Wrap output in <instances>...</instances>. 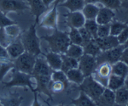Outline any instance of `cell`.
Returning a JSON list of instances; mask_svg holds the SVG:
<instances>
[{"label": "cell", "mask_w": 128, "mask_h": 106, "mask_svg": "<svg viewBox=\"0 0 128 106\" xmlns=\"http://www.w3.org/2000/svg\"><path fill=\"white\" fill-rule=\"evenodd\" d=\"M40 39L45 40L48 42L50 51L61 54H65L69 44L71 43L68 36V32L60 31L57 28L54 29L52 34L41 36Z\"/></svg>", "instance_id": "cell-1"}, {"label": "cell", "mask_w": 128, "mask_h": 106, "mask_svg": "<svg viewBox=\"0 0 128 106\" xmlns=\"http://www.w3.org/2000/svg\"><path fill=\"white\" fill-rule=\"evenodd\" d=\"M36 26V23L31 26L29 29L20 36V38L26 52L31 53L36 56H40L42 54V51L40 48V38L37 35Z\"/></svg>", "instance_id": "cell-2"}, {"label": "cell", "mask_w": 128, "mask_h": 106, "mask_svg": "<svg viewBox=\"0 0 128 106\" xmlns=\"http://www.w3.org/2000/svg\"><path fill=\"white\" fill-rule=\"evenodd\" d=\"M105 86L94 78L93 76L84 77V80L80 85H79L80 90L84 91L95 103H96L99 98L104 91Z\"/></svg>", "instance_id": "cell-3"}, {"label": "cell", "mask_w": 128, "mask_h": 106, "mask_svg": "<svg viewBox=\"0 0 128 106\" xmlns=\"http://www.w3.org/2000/svg\"><path fill=\"white\" fill-rule=\"evenodd\" d=\"M32 79H34V76L32 74L22 72L13 68L12 69V77L10 81L4 82V87H28L32 92H34V85L36 86V81H34Z\"/></svg>", "instance_id": "cell-4"}, {"label": "cell", "mask_w": 128, "mask_h": 106, "mask_svg": "<svg viewBox=\"0 0 128 106\" xmlns=\"http://www.w3.org/2000/svg\"><path fill=\"white\" fill-rule=\"evenodd\" d=\"M37 56L28 52H25L13 60L14 68L22 72L32 74L34 71Z\"/></svg>", "instance_id": "cell-5"}, {"label": "cell", "mask_w": 128, "mask_h": 106, "mask_svg": "<svg viewBox=\"0 0 128 106\" xmlns=\"http://www.w3.org/2000/svg\"><path fill=\"white\" fill-rule=\"evenodd\" d=\"M124 48H125V47H124L123 44H120V45L115 47V48H111V49L102 51L96 57L98 66L100 64H102V63H108L110 65H113L116 63L117 61L120 60Z\"/></svg>", "instance_id": "cell-6"}, {"label": "cell", "mask_w": 128, "mask_h": 106, "mask_svg": "<svg viewBox=\"0 0 128 106\" xmlns=\"http://www.w3.org/2000/svg\"><path fill=\"white\" fill-rule=\"evenodd\" d=\"M98 67L96 57L90 55V54H84L79 59V67L84 76H92L95 73Z\"/></svg>", "instance_id": "cell-7"}, {"label": "cell", "mask_w": 128, "mask_h": 106, "mask_svg": "<svg viewBox=\"0 0 128 106\" xmlns=\"http://www.w3.org/2000/svg\"><path fill=\"white\" fill-rule=\"evenodd\" d=\"M29 9V5L24 0H0V10L4 14Z\"/></svg>", "instance_id": "cell-8"}, {"label": "cell", "mask_w": 128, "mask_h": 106, "mask_svg": "<svg viewBox=\"0 0 128 106\" xmlns=\"http://www.w3.org/2000/svg\"><path fill=\"white\" fill-rule=\"evenodd\" d=\"M36 81V86L34 93H42L50 98L52 97L50 89V83L51 81V76H32Z\"/></svg>", "instance_id": "cell-9"}, {"label": "cell", "mask_w": 128, "mask_h": 106, "mask_svg": "<svg viewBox=\"0 0 128 106\" xmlns=\"http://www.w3.org/2000/svg\"><path fill=\"white\" fill-rule=\"evenodd\" d=\"M57 6L53 5V7L45 14V15L41 20L40 26L42 27L50 28V29H56L57 28Z\"/></svg>", "instance_id": "cell-10"}, {"label": "cell", "mask_w": 128, "mask_h": 106, "mask_svg": "<svg viewBox=\"0 0 128 106\" xmlns=\"http://www.w3.org/2000/svg\"><path fill=\"white\" fill-rule=\"evenodd\" d=\"M53 70L47 63L44 57L37 56L35 66L32 71V76H51Z\"/></svg>", "instance_id": "cell-11"}, {"label": "cell", "mask_w": 128, "mask_h": 106, "mask_svg": "<svg viewBox=\"0 0 128 106\" xmlns=\"http://www.w3.org/2000/svg\"><path fill=\"white\" fill-rule=\"evenodd\" d=\"M32 15L35 17V23L38 24L40 18L49 9L44 5L42 0H26Z\"/></svg>", "instance_id": "cell-12"}, {"label": "cell", "mask_w": 128, "mask_h": 106, "mask_svg": "<svg viewBox=\"0 0 128 106\" xmlns=\"http://www.w3.org/2000/svg\"><path fill=\"white\" fill-rule=\"evenodd\" d=\"M66 20H67L68 26L70 27L74 28H80L84 26L86 23V19L84 18L81 11H74V12H69L66 16Z\"/></svg>", "instance_id": "cell-13"}, {"label": "cell", "mask_w": 128, "mask_h": 106, "mask_svg": "<svg viewBox=\"0 0 128 106\" xmlns=\"http://www.w3.org/2000/svg\"><path fill=\"white\" fill-rule=\"evenodd\" d=\"M6 50L9 54L10 58L12 60H14L15 59L18 58L20 54H22L25 52V48L22 42L20 36L15 39L11 43H10L9 45L6 47Z\"/></svg>", "instance_id": "cell-14"}, {"label": "cell", "mask_w": 128, "mask_h": 106, "mask_svg": "<svg viewBox=\"0 0 128 106\" xmlns=\"http://www.w3.org/2000/svg\"><path fill=\"white\" fill-rule=\"evenodd\" d=\"M95 41L102 51L111 49V48H115L120 44L118 40V37L113 35H108L105 37H98L95 39Z\"/></svg>", "instance_id": "cell-15"}, {"label": "cell", "mask_w": 128, "mask_h": 106, "mask_svg": "<svg viewBox=\"0 0 128 106\" xmlns=\"http://www.w3.org/2000/svg\"><path fill=\"white\" fill-rule=\"evenodd\" d=\"M115 19V13L113 9H110L106 7H101L96 18V21L98 25H106L110 24Z\"/></svg>", "instance_id": "cell-16"}, {"label": "cell", "mask_w": 128, "mask_h": 106, "mask_svg": "<svg viewBox=\"0 0 128 106\" xmlns=\"http://www.w3.org/2000/svg\"><path fill=\"white\" fill-rule=\"evenodd\" d=\"M111 73H112V65L108 63H102V64L98 65L94 74H96V76L98 77V79L96 80L99 82H101V80H104L105 86H107L108 78L111 75Z\"/></svg>", "instance_id": "cell-17"}, {"label": "cell", "mask_w": 128, "mask_h": 106, "mask_svg": "<svg viewBox=\"0 0 128 106\" xmlns=\"http://www.w3.org/2000/svg\"><path fill=\"white\" fill-rule=\"evenodd\" d=\"M44 58L53 71L61 70L62 63L61 54L50 51V52L47 53L46 54H44Z\"/></svg>", "instance_id": "cell-18"}, {"label": "cell", "mask_w": 128, "mask_h": 106, "mask_svg": "<svg viewBox=\"0 0 128 106\" xmlns=\"http://www.w3.org/2000/svg\"><path fill=\"white\" fill-rule=\"evenodd\" d=\"M96 105H115V93L108 87H105L102 95L96 102Z\"/></svg>", "instance_id": "cell-19"}, {"label": "cell", "mask_w": 128, "mask_h": 106, "mask_svg": "<svg viewBox=\"0 0 128 106\" xmlns=\"http://www.w3.org/2000/svg\"><path fill=\"white\" fill-rule=\"evenodd\" d=\"M62 67L61 70L64 71V72H67L72 69H75L79 67V60L73 57L68 56L65 54H62Z\"/></svg>", "instance_id": "cell-20"}, {"label": "cell", "mask_w": 128, "mask_h": 106, "mask_svg": "<svg viewBox=\"0 0 128 106\" xmlns=\"http://www.w3.org/2000/svg\"><path fill=\"white\" fill-rule=\"evenodd\" d=\"M71 103L76 106H95L96 103L84 93V91L80 90V95L77 99H71Z\"/></svg>", "instance_id": "cell-21"}, {"label": "cell", "mask_w": 128, "mask_h": 106, "mask_svg": "<svg viewBox=\"0 0 128 106\" xmlns=\"http://www.w3.org/2000/svg\"><path fill=\"white\" fill-rule=\"evenodd\" d=\"M100 8L96 3H86L81 12L86 20H96Z\"/></svg>", "instance_id": "cell-22"}, {"label": "cell", "mask_w": 128, "mask_h": 106, "mask_svg": "<svg viewBox=\"0 0 128 106\" xmlns=\"http://www.w3.org/2000/svg\"><path fill=\"white\" fill-rule=\"evenodd\" d=\"M66 75H67V77L70 82H73L74 84L78 85V86L83 82L84 77H86L79 68L72 69V70L67 71Z\"/></svg>", "instance_id": "cell-23"}, {"label": "cell", "mask_w": 128, "mask_h": 106, "mask_svg": "<svg viewBox=\"0 0 128 106\" xmlns=\"http://www.w3.org/2000/svg\"><path fill=\"white\" fill-rule=\"evenodd\" d=\"M124 83H125V78L124 77H121L111 73V75L108 78L106 87L110 88L113 91H116L117 89L120 88L121 87L124 86Z\"/></svg>", "instance_id": "cell-24"}, {"label": "cell", "mask_w": 128, "mask_h": 106, "mask_svg": "<svg viewBox=\"0 0 128 106\" xmlns=\"http://www.w3.org/2000/svg\"><path fill=\"white\" fill-rule=\"evenodd\" d=\"M84 4H86L84 0H66L65 2H63L58 6L66 8L69 10V12H74L81 11Z\"/></svg>", "instance_id": "cell-25"}, {"label": "cell", "mask_w": 128, "mask_h": 106, "mask_svg": "<svg viewBox=\"0 0 128 106\" xmlns=\"http://www.w3.org/2000/svg\"><path fill=\"white\" fill-rule=\"evenodd\" d=\"M115 93V105H127L128 104V89L125 86L114 91Z\"/></svg>", "instance_id": "cell-26"}, {"label": "cell", "mask_w": 128, "mask_h": 106, "mask_svg": "<svg viewBox=\"0 0 128 106\" xmlns=\"http://www.w3.org/2000/svg\"><path fill=\"white\" fill-rule=\"evenodd\" d=\"M112 73L126 78L128 75V66L122 60L117 61L112 65Z\"/></svg>", "instance_id": "cell-27"}, {"label": "cell", "mask_w": 128, "mask_h": 106, "mask_svg": "<svg viewBox=\"0 0 128 106\" xmlns=\"http://www.w3.org/2000/svg\"><path fill=\"white\" fill-rule=\"evenodd\" d=\"M65 54H67L68 56L73 57V58H75V59H77V60H79L80 57L84 54L83 46L79 45V44L70 43L67 51H66Z\"/></svg>", "instance_id": "cell-28"}, {"label": "cell", "mask_w": 128, "mask_h": 106, "mask_svg": "<svg viewBox=\"0 0 128 106\" xmlns=\"http://www.w3.org/2000/svg\"><path fill=\"white\" fill-rule=\"evenodd\" d=\"M83 48H84V54H90V55H92L94 57H96L101 52H102V50L99 48V46L96 42L95 39H92V41H90L88 43L84 45Z\"/></svg>", "instance_id": "cell-29"}, {"label": "cell", "mask_w": 128, "mask_h": 106, "mask_svg": "<svg viewBox=\"0 0 128 106\" xmlns=\"http://www.w3.org/2000/svg\"><path fill=\"white\" fill-rule=\"evenodd\" d=\"M128 26L126 22L120 21L117 20H114L110 23V35L118 36L122 31Z\"/></svg>", "instance_id": "cell-30"}, {"label": "cell", "mask_w": 128, "mask_h": 106, "mask_svg": "<svg viewBox=\"0 0 128 106\" xmlns=\"http://www.w3.org/2000/svg\"><path fill=\"white\" fill-rule=\"evenodd\" d=\"M98 23L96 20H86L84 26L86 29L90 32V34L93 37V39L98 38Z\"/></svg>", "instance_id": "cell-31"}, {"label": "cell", "mask_w": 128, "mask_h": 106, "mask_svg": "<svg viewBox=\"0 0 128 106\" xmlns=\"http://www.w3.org/2000/svg\"><path fill=\"white\" fill-rule=\"evenodd\" d=\"M68 36L71 43L74 44H79V45L83 46V41H82L81 35L78 28L74 27H70L69 32H68Z\"/></svg>", "instance_id": "cell-32"}, {"label": "cell", "mask_w": 128, "mask_h": 106, "mask_svg": "<svg viewBox=\"0 0 128 106\" xmlns=\"http://www.w3.org/2000/svg\"><path fill=\"white\" fill-rule=\"evenodd\" d=\"M51 80L55 81H62L67 87H68V79L67 77L66 73L62 71V70H57V71H53L52 74H51Z\"/></svg>", "instance_id": "cell-33"}, {"label": "cell", "mask_w": 128, "mask_h": 106, "mask_svg": "<svg viewBox=\"0 0 128 106\" xmlns=\"http://www.w3.org/2000/svg\"><path fill=\"white\" fill-rule=\"evenodd\" d=\"M4 31L8 36L13 40L16 39L17 37L20 36V27L16 24H13V25H10L4 27Z\"/></svg>", "instance_id": "cell-34"}, {"label": "cell", "mask_w": 128, "mask_h": 106, "mask_svg": "<svg viewBox=\"0 0 128 106\" xmlns=\"http://www.w3.org/2000/svg\"><path fill=\"white\" fill-rule=\"evenodd\" d=\"M13 68H14L13 60L0 63V82L3 81V79L5 75Z\"/></svg>", "instance_id": "cell-35"}, {"label": "cell", "mask_w": 128, "mask_h": 106, "mask_svg": "<svg viewBox=\"0 0 128 106\" xmlns=\"http://www.w3.org/2000/svg\"><path fill=\"white\" fill-rule=\"evenodd\" d=\"M99 3H101L104 7L108 8L110 9H119L121 8L120 0H100Z\"/></svg>", "instance_id": "cell-36"}, {"label": "cell", "mask_w": 128, "mask_h": 106, "mask_svg": "<svg viewBox=\"0 0 128 106\" xmlns=\"http://www.w3.org/2000/svg\"><path fill=\"white\" fill-rule=\"evenodd\" d=\"M67 86L64 84L62 81H55L51 80L50 83V89L51 93H60V92H62L67 88Z\"/></svg>", "instance_id": "cell-37"}, {"label": "cell", "mask_w": 128, "mask_h": 106, "mask_svg": "<svg viewBox=\"0 0 128 106\" xmlns=\"http://www.w3.org/2000/svg\"><path fill=\"white\" fill-rule=\"evenodd\" d=\"M13 39L10 38L9 36L6 34L4 27H1L0 28V45L6 48L10 43H11L13 42Z\"/></svg>", "instance_id": "cell-38"}, {"label": "cell", "mask_w": 128, "mask_h": 106, "mask_svg": "<svg viewBox=\"0 0 128 106\" xmlns=\"http://www.w3.org/2000/svg\"><path fill=\"white\" fill-rule=\"evenodd\" d=\"M110 35V24L99 25L98 30V37H105Z\"/></svg>", "instance_id": "cell-39"}, {"label": "cell", "mask_w": 128, "mask_h": 106, "mask_svg": "<svg viewBox=\"0 0 128 106\" xmlns=\"http://www.w3.org/2000/svg\"><path fill=\"white\" fill-rule=\"evenodd\" d=\"M13 24H16V23L14 20L10 19L9 17H7L6 14H4L3 11L0 10V28L5 27V26L10 25H13Z\"/></svg>", "instance_id": "cell-40"}, {"label": "cell", "mask_w": 128, "mask_h": 106, "mask_svg": "<svg viewBox=\"0 0 128 106\" xmlns=\"http://www.w3.org/2000/svg\"><path fill=\"white\" fill-rule=\"evenodd\" d=\"M79 31L80 32V35H81L82 41H83V46L86 45V44L88 43L90 41H92L93 39V37H92V35L90 34V32L86 29L84 26H82V27L79 28Z\"/></svg>", "instance_id": "cell-41"}, {"label": "cell", "mask_w": 128, "mask_h": 106, "mask_svg": "<svg viewBox=\"0 0 128 106\" xmlns=\"http://www.w3.org/2000/svg\"><path fill=\"white\" fill-rule=\"evenodd\" d=\"M22 101V98H7L4 99H1L2 105H20Z\"/></svg>", "instance_id": "cell-42"}, {"label": "cell", "mask_w": 128, "mask_h": 106, "mask_svg": "<svg viewBox=\"0 0 128 106\" xmlns=\"http://www.w3.org/2000/svg\"><path fill=\"white\" fill-rule=\"evenodd\" d=\"M10 60H12L10 58L9 54L7 53V50H6V48L3 46H0V63L10 61Z\"/></svg>", "instance_id": "cell-43"}, {"label": "cell", "mask_w": 128, "mask_h": 106, "mask_svg": "<svg viewBox=\"0 0 128 106\" xmlns=\"http://www.w3.org/2000/svg\"><path fill=\"white\" fill-rule=\"evenodd\" d=\"M117 37H118L120 43V44L125 43L126 41L128 39V26L120 32V35L117 36Z\"/></svg>", "instance_id": "cell-44"}, {"label": "cell", "mask_w": 128, "mask_h": 106, "mask_svg": "<svg viewBox=\"0 0 128 106\" xmlns=\"http://www.w3.org/2000/svg\"><path fill=\"white\" fill-rule=\"evenodd\" d=\"M120 60H122L123 62H125L126 64L128 66V47L127 48H125L123 50L122 55H121Z\"/></svg>", "instance_id": "cell-45"}, {"label": "cell", "mask_w": 128, "mask_h": 106, "mask_svg": "<svg viewBox=\"0 0 128 106\" xmlns=\"http://www.w3.org/2000/svg\"><path fill=\"white\" fill-rule=\"evenodd\" d=\"M42 1H43V3H44V5L46 6L47 8H49L51 4H53L55 0H42Z\"/></svg>", "instance_id": "cell-46"}, {"label": "cell", "mask_w": 128, "mask_h": 106, "mask_svg": "<svg viewBox=\"0 0 128 106\" xmlns=\"http://www.w3.org/2000/svg\"><path fill=\"white\" fill-rule=\"evenodd\" d=\"M121 1V7L128 9V0H120Z\"/></svg>", "instance_id": "cell-47"}, {"label": "cell", "mask_w": 128, "mask_h": 106, "mask_svg": "<svg viewBox=\"0 0 128 106\" xmlns=\"http://www.w3.org/2000/svg\"><path fill=\"white\" fill-rule=\"evenodd\" d=\"M66 0H55V2L53 3V5H56L58 7L59 4H61V3H62L63 2H65Z\"/></svg>", "instance_id": "cell-48"}, {"label": "cell", "mask_w": 128, "mask_h": 106, "mask_svg": "<svg viewBox=\"0 0 128 106\" xmlns=\"http://www.w3.org/2000/svg\"><path fill=\"white\" fill-rule=\"evenodd\" d=\"M100 0H84L86 3H98Z\"/></svg>", "instance_id": "cell-49"}, {"label": "cell", "mask_w": 128, "mask_h": 106, "mask_svg": "<svg viewBox=\"0 0 128 106\" xmlns=\"http://www.w3.org/2000/svg\"><path fill=\"white\" fill-rule=\"evenodd\" d=\"M124 86L128 89V75H127V76L125 78V83H124Z\"/></svg>", "instance_id": "cell-50"}, {"label": "cell", "mask_w": 128, "mask_h": 106, "mask_svg": "<svg viewBox=\"0 0 128 106\" xmlns=\"http://www.w3.org/2000/svg\"><path fill=\"white\" fill-rule=\"evenodd\" d=\"M123 45H124V47H125V48H127V47H128V39L126 41L125 43H124Z\"/></svg>", "instance_id": "cell-51"}, {"label": "cell", "mask_w": 128, "mask_h": 106, "mask_svg": "<svg viewBox=\"0 0 128 106\" xmlns=\"http://www.w3.org/2000/svg\"><path fill=\"white\" fill-rule=\"evenodd\" d=\"M126 13H127V15H128V9H126Z\"/></svg>", "instance_id": "cell-52"}, {"label": "cell", "mask_w": 128, "mask_h": 106, "mask_svg": "<svg viewBox=\"0 0 128 106\" xmlns=\"http://www.w3.org/2000/svg\"><path fill=\"white\" fill-rule=\"evenodd\" d=\"M127 105H128V104H127Z\"/></svg>", "instance_id": "cell-53"}, {"label": "cell", "mask_w": 128, "mask_h": 106, "mask_svg": "<svg viewBox=\"0 0 128 106\" xmlns=\"http://www.w3.org/2000/svg\"><path fill=\"white\" fill-rule=\"evenodd\" d=\"M0 46H1V45H0Z\"/></svg>", "instance_id": "cell-54"}]
</instances>
